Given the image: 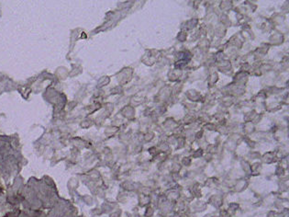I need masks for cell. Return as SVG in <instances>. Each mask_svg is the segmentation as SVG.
Segmentation results:
<instances>
[]
</instances>
